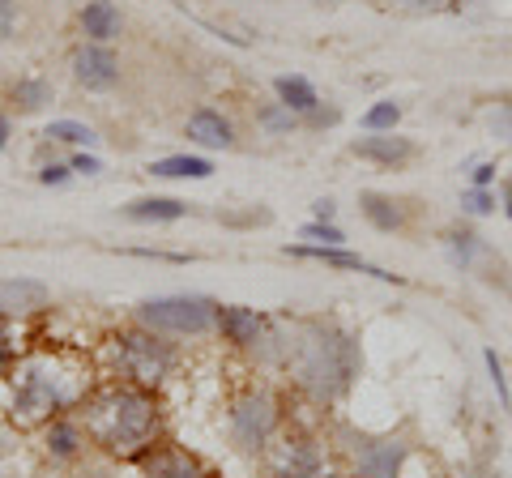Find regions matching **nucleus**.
Instances as JSON below:
<instances>
[{
	"label": "nucleus",
	"instance_id": "nucleus-25",
	"mask_svg": "<svg viewBox=\"0 0 512 478\" xmlns=\"http://www.w3.org/2000/svg\"><path fill=\"white\" fill-rule=\"evenodd\" d=\"M397 120H402V107H397L393 99H380L363 111V133H393L397 129Z\"/></svg>",
	"mask_w": 512,
	"mask_h": 478
},
{
	"label": "nucleus",
	"instance_id": "nucleus-2",
	"mask_svg": "<svg viewBox=\"0 0 512 478\" xmlns=\"http://www.w3.org/2000/svg\"><path fill=\"white\" fill-rule=\"evenodd\" d=\"M282 363L312 397L333 402L350 389V380L359 372V346L333 325L303 321L291 329V338H282Z\"/></svg>",
	"mask_w": 512,
	"mask_h": 478
},
{
	"label": "nucleus",
	"instance_id": "nucleus-20",
	"mask_svg": "<svg viewBox=\"0 0 512 478\" xmlns=\"http://www.w3.org/2000/svg\"><path fill=\"white\" fill-rule=\"evenodd\" d=\"M82 444H86V432H82V423L69 419V414H60V419L47 423V453L60 457V461H69L82 453Z\"/></svg>",
	"mask_w": 512,
	"mask_h": 478
},
{
	"label": "nucleus",
	"instance_id": "nucleus-30",
	"mask_svg": "<svg viewBox=\"0 0 512 478\" xmlns=\"http://www.w3.org/2000/svg\"><path fill=\"white\" fill-rule=\"evenodd\" d=\"M491 133L512 141V103H495V111H491Z\"/></svg>",
	"mask_w": 512,
	"mask_h": 478
},
{
	"label": "nucleus",
	"instance_id": "nucleus-8",
	"mask_svg": "<svg viewBox=\"0 0 512 478\" xmlns=\"http://www.w3.org/2000/svg\"><path fill=\"white\" fill-rule=\"evenodd\" d=\"M73 77L86 90H111L120 82V56L107 43H82L73 52Z\"/></svg>",
	"mask_w": 512,
	"mask_h": 478
},
{
	"label": "nucleus",
	"instance_id": "nucleus-24",
	"mask_svg": "<svg viewBox=\"0 0 512 478\" xmlns=\"http://www.w3.org/2000/svg\"><path fill=\"white\" fill-rule=\"evenodd\" d=\"M43 137L47 141H60V146H82V150L99 146V133H94L90 124H82V120H52Z\"/></svg>",
	"mask_w": 512,
	"mask_h": 478
},
{
	"label": "nucleus",
	"instance_id": "nucleus-27",
	"mask_svg": "<svg viewBox=\"0 0 512 478\" xmlns=\"http://www.w3.org/2000/svg\"><path fill=\"white\" fill-rule=\"evenodd\" d=\"M256 124H261L265 133H295L299 129V116L291 107H282V103H265L261 111H256Z\"/></svg>",
	"mask_w": 512,
	"mask_h": 478
},
{
	"label": "nucleus",
	"instance_id": "nucleus-3",
	"mask_svg": "<svg viewBox=\"0 0 512 478\" xmlns=\"http://www.w3.org/2000/svg\"><path fill=\"white\" fill-rule=\"evenodd\" d=\"M90 393V376L69 368L64 355L39 350L13 368V419L22 423H52L73 406H82Z\"/></svg>",
	"mask_w": 512,
	"mask_h": 478
},
{
	"label": "nucleus",
	"instance_id": "nucleus-21",
	"mask_svg": "<svg viewBox=\"0 0 512 478\" xmlns=\"http://www.w3.org/2000/svg\"><path fill=\"white\" fill-rule=\"evenodd\" d=\"M448 261H453L457 269H474L478 261H491L495 252L483 244V235H474V231H448Z\"/></svg>",
	"mask_w": 512,
	"mask_h": 478
},
{
	"label": "nucleus",
	"instance_id": "nucleus-38",
	"mask_svg": "<svg viewBox=\"0 0 512 478\" xmlns=\"http://www.w3.org/2000/svg\"><path fill=\"white\" fill-rule=\"evenodd\" d=\"M312 218H320V222H333V218H338V205H333L329 197H320V201L312 205Z\"/></svg>",
	"mask_w": 512,
	"mask_h": 478
},
{
	"label": "nucleus",
	"instance_id": "nucleus-10",
	"mask_svg": "<svg viewBox=\"0 0 512 478\" xmlns=\"http://www.w3.org/2000/svg\"><path fill=\"white\" fill-rule=\"evenodd\" d=\"M350 154L363 158V163H376V167H406L419 146L410 137H397V133H367V137H355L350 141Z\"/></svg>",
	"mask_w": 512,
	"mask_h": 478
},
{
	"label": "nucleus",
	"instance_id": "nucleus-39",
	"mask_svg": "<svg viewBox=\"0 0 512 478\" xmlns=\"http://www.w3.org/2000/svg\"><path fill=\"white\" fill-rule=\"evenodd\" d=\"M397 5H402V9H419V13H423V9H440L444 0H397Z\"/></svg>",
	"mask_w": 512,
	"mask_h": 478
},
{
	"label": "nucleus",
	"instance_id": "nucleus-16",
	"mask_svg": "<svg viewBox=\"0 0 512 478\" xmlns=\"http://www.w3.org/2000/svg\"><path fill=\"white\" fill-rule=\"evenodd\" d=\"M359 210L384 235H393V231L406 227V205L397 197H389V193H359Z\"/></svg>",
	"mask_w": 512,
	"mask_h": 478
},
{
	"label": "nucleus",
	"instance_id": "nucleus-18",
	"mask_svg": "<svg viewBox=\"0 0 512 478\" xmlns=\"http://www.w3.org/2000/svg\"><path fill=\"white\" fill-rule=\"evenodd\" d=\"M128 222H180L188 214V201L180 197H137L120 210Z\"/></svg>",
	"mask_w": 512,
	"mask_h": 478
},
{
	"label": "nucleus",
	"instance_id": "nucleus-22",
	"mask_svg": "<svg viewBox=\"0 0 512 478\" xmlns=\"http://www.w3.org/2000/svg\"><path fill=\"white\" fill-rule=\"evenodd\" d=\"M282 478H320V457L316 444L308 440H291L282 449Z\"/></svg>",
	"mask_w": 512,
	"mask_h": 478
},
{
	"label": "nucleus",
	"instance_id": "nucleus-7",
	"mask_svg": "<svg viewBox=\"0 0 512 478\" xmlns=\"http://www.w3.org/2000/svg\"><path fill=\"white\" fill-rule=\"evenodd\" d=\"M141 461V474L146 478H214V470L205 466L197 453L180 449V444H154L137 457Z\"/></svg>",
	"mask_w": 512,
	"mask_h": 478
},
{
	"label": "nucleus",
	"instance_id": "nucleus-37",
	"mask_svg": "<svg viewBox=\"0 0 512 478\" xmlns=\"http://www.w3.org/2000/svg\"><path fill=\"white\" fill-rule=\"evenodd\" d=\"M495 184V163H478L474 167V184L470 188H491Z\"/></svg>",
	"mask_w": 512,
	"mask_h": 478
},
{
	"label": "nucleus",
	"instance_id": "nucleus-32",
	"mask_svg": "<svg viewBox=\"0 0 512 478\" xmlns=\"http://www.w3.org/2000/svg\"><path fill=\"white\" fill-rule=\"evenodd\" d=\"M128 257H150V261H171V265H188L192 257H184V252H163V248H124Z\"/></svg>",
	"mask_w": 512,
	"mask_h": 478
},
{
	"label": "nucleus",
	"instance_id": "nucleus-13",
	"mask_svg": "<svg viewBox=\"0 0 512 478\" xmlns=\"http://www.w3.org/2000/svg\"><path fill=\"white\" fill-rule=\"evenodd\" d=\"M214 329L222 333V342H231V346H261L265 342V316L244 304H222Z\"/></svg>",
	"mask_w": 512,
	"mask_h": 478
},
{
	"label": "nucleus",
	"instance_id": "nucleus-34",
	"mask_svg": "<svg viewBox=\"0 0 512 478\" xmlns=\"http://www.w3.org/2000/svg\"><path fill=\"white\" fill-rule=\"evenodd\" d=\"M13 30H18V5L0 0V39H13Z\"/></svg>",
	"mask_w": 512,
	"mask_h": 478
},
{
	"label": "nucleus",
	"instance_id": "nucleus-9",
	"mask_svg": "<svg viewBox=\"0 0 512 478\" xmlns=\"http://www.w3.org/2000/svg\"><path fill=\"white\" fill-rule=\"evenodd\" d=\"M291 257H303V261H320V265H333V269H350V274H367L376 282H393V286H406L402 274H389V269H380L372 261H363L359 252H346V248H325V244H291L286 248Z\"/></svg>",
	"mask_w": 512,
	"mask_h": 478
},
{
	"label": "nucleus",
	"instance_id": "nucleus-40",
	"mask_svg": "<svg viewBox=\"0 0 512 478\" xmlns=\"http://www.w3.org/2000/svg\"><path fill=\"white\" fill-rule=\"evenodd\" d=\"M9 137H13V124H9V116H0V150L9 146Z\"/></svg>",
	"mask_w": 512,
	"mask_h": 478
},
{
	"label": "nucleus",
	"instance_id": "nucleus-31",
	"mask_svg": "<svg viewBox=\"0 0 512 478\" xmlns=\"http://www.w3.org/2000/svg\"><path fill=\"white\" fill-rule=\"evenodd\" d=\"M69 180H73V167L69 163H47L39 171V184H47V188H60V184H69Z\"/></svg>",
	"mask_w": 512,
	"mask_h": 478
},
{
	"label": "nucleus",
	"instance_id": "nucleus-19",
	"mask_svg": "<svg viewBox=\"0 0 512 478\" xmlns=\"http://www.w3.org/2000/svg\"><path fill=\"white\" fill-rule=\"evenodd\" d=\"M274 94H278V103H282V107H291V111H295V116H308V111L320 107L316 86L308 82V77H299V73H282V77H274Z\"/></svg>",
	"mask_w": 512,
	"mask_h": 478
},
{
	"label": "nucleus",
	"instance_id": "nucleus-15",
	"mask_svg": "<svg viewBox=\"0 0 512 478\" xmlns=\"http://www.w3.org/2000/svg\"><path fill=\"white\" fill-rule=\"evenodd\" d=\"M120 30H124V18H120V9L111 5V0H86L82 35L90 43H111V39H120Z\"/></svg>",
	"mask_w": 512,
	"mask_h": 478
},
{
	"label": "nucleus",
	"instance_id": "nucleus-35",
	"mask_svg": "<svg viewBox=\"0 0 512 478\" xmlns=\"http://www.w3.org/2000/svg\"><path fill=\"white\" fill-rule=\"evenodd\" d=\"M13 363V338H9V329H5V316H0V372H5Z\"/></svg>",
	"mask_w": 512,
	"mask_h": 478
},
{
	"label": "nucleus",
	"instance_id": "nucleus-36",
	"mask_svg": "<svg viewBox=\"0 0 512 478\" xmlns=\"http://www.w3.org/2000/svg\"><path fill=\"white\" fill-rule=\"evenodd\" d=\"M342 116H338V107H316V111H308V124H316V129H325V124H338Z\"/></svg>",
	"mask_w": 512,
	"mask_h": 478
},
{
	"label": "nucleus",
	"instance_id": "nucleus-6",
	"mask_svg": "<svg viewBox=\"0 0 512 478\" xmlns=\"http://www.w3.org/2000/svg\"><path fill=\"white\" fill-rule=\"evenodd\" d=\"M278 423H282V410H278V402L265 389H252L244 397H235V406H231V436H235L239 449L261 453L269 444V436L278 432Z\"/></svg>",
	"mask_w": 512,
	"mask_h": 478
},
{
	"label": "nucleus",
	"instance_id": "nucleus-33",
	"mask_svg": "<svg viewBox=\"0 0 512 478\" xmlns=\"http://www.w3.org/2000/svg\"><path fill=\"white\" fill-rule=\"evenodd\" d=\"M69 167H73V175H99V171H103V158L82 150V154H73V158H69Z\"/></svg>",
	"mask_w": 512,
	"mask_h": 478
},
{
	"label": "nucleus",
	"instance_id": "nucleus-1",
	"mask_svg": "<svg viewBox=\"0 0 512 478\" xmlns=\"http://www.w3.org/2000/svg\"><path fill=\"white\" fill-rule=\"evenodd\" d=\"M77 423H82L86 440H94L111 457H141L158 444L163 419H158V402L150 389L141 385H107L86 393L77 406Z\"/></svg>",
	"mask_w": 512,
	"mask_h": 478
},
{
	"label": "nucleus",
	"instance_id": "nucleus-4",
	"mask_svg": "<svg viewBox=\"0 0 512 478\" xmlns=\"http://www.w3.org/2000/svg\"><path fill=\"white\" fill-rule=\"evenodd\" d=\"M137 321L154 333H171V338H201L218 325V304L210 295H163L146 299L137 308Z\"/></svg>",
	"mask_w": 512,
	"mask_h": 478
},
{
	"label": "nucleus",
	"instance_id": "nucleus-17",
	"mask_svg": "<svg viewBox=\"0 0 512 478\" xmlns=\"http://www.w3.org/2000/svg\"><path fill=\"white\" fill-rule=\"evenodd\" d=\"M158 180H210L214 163L205 154H171V158H154L146 167Z\"/></svg>",
	"mask_w": 512,
	"mask_h": 478
},
{
	"label": "nucleus",
	"instance_id": "nucleus-28",
	"mask_svg": "<svg viewBox=\"0 0 512 478\" xmlns=\"http://www.w3.org/2000/svg\"><path fill=\"white\" fill-rule=\"evenodd\" d=\"M483 363H487V376H491V385H495V397H500V410H512V389H508V376H504V359L487 346L483 350Z\"/></svg>",
	"mask_w": 512,
	"mask_h": 478
},
{
	"label": "nucleus",
	"instance_id": "nucleus-5",
	"mask_svg": "<svg viewBox=\"0 0 512 478\" xmlns=\"http://www.w3.org/2000/svg\"><path fill=\"white\" fill-rule=\"evenodd\" d=\"M116 359H120V372L128 376V385H141V389H154L158 380H163L171 372V346L158 342L154 329H128L116 338Z\"/></svg>",
	"mask_w": 512,
	"mask_h": 478
},
{
	"label": "nucleus",
	"instance_id": "nucleus-26",
	"mask_svg": "<svg viewBox=\"0 0 512 478\" xmlns=\"http://www.w3.org/2000/svg\"><path fill=\"white\" fill-rule=\"evenodd\" d=\"M299 239H303V244L342 248V244H346V231L338 227V222H320V218H312V222H303V227H299Z\"/></svg>",
	"mask_w": 512,
	"mask_h": 478
},
{
	"label": "nucleus",
	"instance_id": "nucleus-42",
	"mask_svg": "<svg viewBox=\"0 0 512 478\" xmlns=\"http://www.w3.org/2000/svg\"><path fill=\"white\" fill-rule=\"evenodd\" d=\"M90 478H107V474H90Z\"/></svg>",
	"mask_w": 512,
	"mask_h": 478
},
{
	"label": "nucleus",
	"instance_id": "nucleus-41",
	"mask_svg": "<svg viewBox=\"0 0 512 478\" xmlns=\"http://www.w3.org/2000/svg\"><path fill=\"white\" fill-rule=\"evenodd\" d=\"M504 214L512 218V175H508V180H504Z\"/></svg>",
	"mask_w": 512,
	"mask_h": 478
},
{
	"label": "nucleus",
	"instance_id": "nucleus-29",
	"mask_svg": "<svg viewBox=\"0 0 512 478\" xmlns=\"http://www.w3.org/2000/svg\"><path fill=\"white\" fill-rule=\"evenodd\" d=\"M461 210L474 218H487V214H495V193L491 188H466V193H461Z\"/></svg>",
	"mask_w": 512,
	"mask_h": 478
},
{
	"label": "nucleus",
	"instance_id": "nucleus-12",
	"mask_svg": "<svg viewBox=\"0 0 512 478\" xmlns=\"http://www.w3.org/2000/svg\"><path fill=\"white\" fill-rule=\"evenodd\" d=\"M52 304V291L39 278H0V316H35Z\"/></svg>",
	"mask_w": 512,
	"mask_h": 478
},
{
	"label": "nucleus",
	"instance_id": "nucleus-11",
	"mask_svg": "<svg viewBox=\"0 0 512 478\" xmlns=\"http://www.w3.org/2000/svg\"><path fill=\"white\" fill-rule=\"evenodd\" d=\"M402 461H406V440H397V436L363 440L355 449V466L363 478H397Z\"/></svg>",
	"mask_w": 512,
	"mask_h": 478
},
{
	"label": "nucleus",
	"instance_id": "nucleus-14",
	"mask_svg": "<svg viewBox=\"0 0 512 478\" xmlns=\"http://www.w3.org/2000/svg\"><path fill=\"white\" fill-rule=\"evenodd\" d=\"M184 133H188V141H197V146H205V150H227V146H235L231 120L222 116V111H214V107H197V111H192L188 124H184Z\"/></svg>",
	"mask_w": 512,
	"mask_h": 478
},
{
	"label": "nucleus",
	"instance_id": "nucleus-23",
	"mask_svg": "<svg viewBox=\"0 0 512 478\" xmlns=\"http://www.w3.org/2000/svg\"><path fill=\"white\" fill-rule=\"evenodd\" d=\"M52 99H56V90H52V82H43V77H22V82L13 86V107H18L22 116H35V111H43Z\"/></svg>",
	"mask_w": 512,
	"mask_h": 478
}]
</instances>
